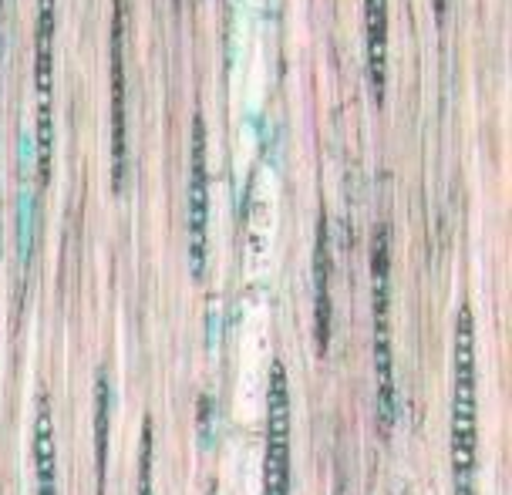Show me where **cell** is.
<instances>
[{
  "label": "cell",
  "mask_w": 512,
  "mask_h": 495,
  "mask_svg": "<svg viewBox=\"0 0 512 495\" xmlns=\"http://www.w3.org/2000/svg\"><path fill=\"white\" fill-rule=\"evenodd\" d=\"M206 229H209L206 132L203 122H196V135H192V176H189V263L196 277L206 267Z\"/></svg>",
  "instance_id": "277c9868"
},
{
  "label": "cell",
  "mask_w": 512,
  "mask_h": 495,
  "mask_svg": "<svg viewBox=\"0 0 512 495\" xmlns=\"http://www.w3.org/2000/svg\"><path fill=\"white\" fill-rule=\"evenodd\" d=\"M435 4H438V14H445V0H435Z\"/></svg>",
  "instance_id": "9c48e42d"
},
{
  "label": "cell",
  "mask_w": 512,
  "mask_h": 495,
  "mask_svg": "<svg viewBox=\"0 0 512 495\" xmlns=\"http://www.w3.org/2000/svg\"><path fill=\"white\" fill-rule=\"evenodd\" d=\"M475 320L472 310H459L455 327V421H452V462L459 495H472L475 472Z\"/></svg>",
  "instance_id": "6da1fadb"
},
{
  "label": "cell",
  "mask_w": 512,
  "mask_h": 495,
  "mask_svg": "<svg viewBox=\"0 0 512 495\" xmlns=\"http://www.w3.org/2000/svg\"><path fill=\"white\" fill-rule=\"evenodd\" d=\"M34 472H38V495H58V465H54V425L48 398H41L38 421H34Z\"/></svg>",
  "instance_id": "8992f818"
},
{
  "label": "cell",
  "mask_w": 512,
  "mask_h": 495,
  "mask_svg": "<svg viewBox=\"0 0 512 495\" xmlns=\"http://www.w3.org/2000/svg\"><path fill=\"white\" fill-rule=\"evenodd\" d=\"M209 495H216V489H213V492H209Z\"/></svg>",
  "instance_id": "30bf717a"
},
{
  "label": "cell",
  "mask_w": 512,
  "mask_h": 495,
  "mask_svg": "<svg viewBox=\"0 0 512 495\" xmlns=\"http://www.w3.org/2000/svg\"><path fill=\"white\" fill-rule=\"evenodd\" d=\"M267 495L290 492V388L283 361H273L267 388Z\"/></svg>",
  "instance_id": "7a4b0ae2"
},
{
  "label": "cell",
  "mask_w": 512,
  "mask_h": 495,
  "mask_svg": "<svg viewBox=\"0 0 512 495\" xmlns=\"http://www.w3.org/2000/svg\"><path fill=\"white\" fill-rule=\"evenodd\" d=\"M51 41H54V0H41L38 88H41V165H44V179H48V159H51Z\"/></svg>",
  "instance_id": "5b68a950"
},
{
  "label": "cell",
  "mask_w": 512,
  "mask_h": 495,
  "mask_svg": "<svg viewBox=\"0 0 512 495\" xmlns=\"http://www.w3.org/2000/svg\"><path fill=\"white\" fill-rule=\"evenodd\" d=\"M374 361H378V394L381 415H395V371H391V341H388V250L384 233L374 240Z\"/></svg>",
  "instance_id": "3957f363"
},
{
  "label": "cell",
  "mask_w": 512,
  "mask_h": 495,
  "mask_svg": "<svg viewBox=\"0 0 512 495\" xmlns=\"http://www.w3.org/2000/svg\"><path fill=\"white\" fill-rule=\"evenodd\" d=\"M139 495H152V489H149V442H145V455H142V479H139Z\"/></svg>",
  "instance_id": "ba28073f"
},
{
  "label": "cell",
  "mask_w": 512,
  "mask_h": 495,
  "mask_svg": "<svg viewBox=\"0 0 512 495\" xmlns=\"http://www.w3.org/2000/svg\"><path fill=\"white\" fill-rule=\"evenodd\" d=\"M364 11H368V61H371V81L374 91H384V0H364Z\"/></svg>",
  "instance_id": "52a82bcc"
}]
</instances>
